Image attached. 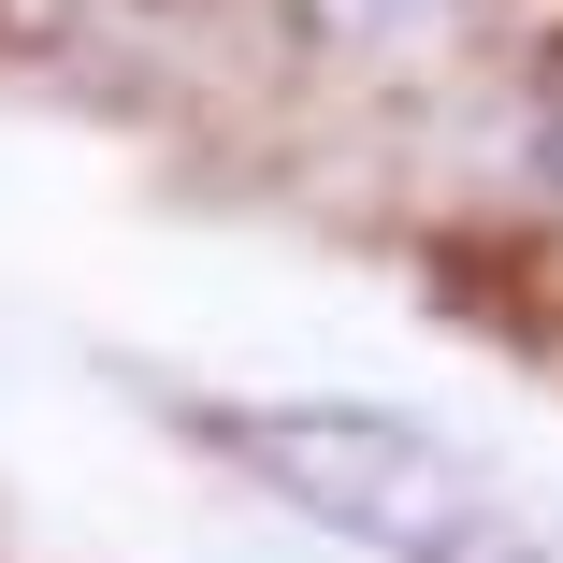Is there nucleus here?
<instances>
[{"label":"nucleus","mask_w":563,"mask_h":563,"mask_svg":"<svg viewBox=\"0 0 563 563\" xmlns=\"http://www.w3.org/2000/svg\"><path fill=\"white\" fill-rule=\"evenodd\" d=\"M202 433L232 448L261 492H289L303 520L362 534L390 563H549V534L463 463V448H433L376 405H202Z\"/></svg>","instance_id":"nucleus-1"},{"label":"nucleus","mask_w":563,"mask_h":563,"mask_svg":"<svg viewBox=\"0 0 563 563\" xmlns=\"http://www.w3.org/2000/svg\"><path fill=\"white\" fill-rule=\"evenodd\" d=\"M492 15V0H289V30L332 58V73H419V58H448Z\"/></svg>","instance_id":"nucleus-2"},{"label":"nucleus","mask_w":563,"mask_h":563,"mask_svg":"<svg viewBox=\"0 0 563 563\" xmlns=\"http://www.w3.org/2000/svg\"><path fill=\"white\" fill-rule=\"evenodd\" d=\"M534 159H549V188H563V44H549V73H534Z\"/></svg>","instance_id":"nucleus-3"}]
</instances>
